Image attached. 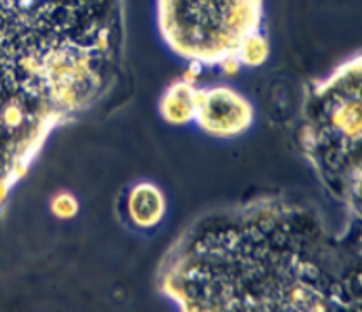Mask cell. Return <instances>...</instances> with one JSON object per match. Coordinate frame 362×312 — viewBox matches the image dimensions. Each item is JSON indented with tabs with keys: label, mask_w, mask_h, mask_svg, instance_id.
I'll use <instances>...</instances> for the list:
<instances>
[{
	"label": "cell",
	"mask_w": 362,
	"mask_h": 312,
	"mask_svg": "<svg viewBox=\"0 0 362 312\" xmlns=\"http://www.w3.org/2000/svg\"><path fill=\"white\" fill-rule=\"evenodd\" d=\"M165 44L199 64L238 61L248 38L260 33L262 0H156Z\"/></svg>",
	"instance_id": "obj_1"
},
{
	"label": "cell",
	"mask_w": 362,
	"mask_h": 312,
	"mask_svg": "<svg viewBox=\"0 0 362 312\" xmlns=\"http://www.w3.org/2000/svg\"><path fill=\"white\" fill-rule=\"evenodd\" d=\"M215 137H238L252 127L253 108L245 96L229 87H211L196 91L194 117Z\"/></svg>",
	"instance_id": "obj_2"
},
{
	"label": "cell",
	"mask_w": 362,
	"mask_h": 312,
	"mask_svg": "<svg viewBox=\"0 0 362 312\" xmlns=\"http://www.w3.org/2000/svg\"><path fill=\"white\" fill-rule=\"evenodd\" d=\"M130 217L137 226L153 227L160 224L165 215V196L155 184L142 183L130 192Z\"/></svg>",
	"instance_id": "obj_3"
},
{
	"label": "cell",
	"mask_w": 362,
	"mask_h": 312,
	"mask_svg": "<svg viewBox=\"0 0 362 312\" xmlns=\"http://www.w3.org/2000/svg\"><path fill=\"white\" fill-rule=\"evenodd\" d=\"M196 88L187 82H177L161 99V113L172 123H186L194 117Z\"/></svg>",
	"instance_id": "obj_4"
},
{
	"label": "cell",
	"mask_w": 362,
	"mask_h": 312,
	"mask_svg": "<svg viewBox=\"0 0 362 312\" xmlns=\"http://www.w3.org/2000/svg\"><path fill=\"white\" fill-rule=\"evenodd\" d=\"M267 54H269L267 40L264 38V35L257 33L245 42L238 61L243 64H248V67H257V64L264 63Z\"/></svg>",
	"instance_id": "obj_5"
}]
</instances>
